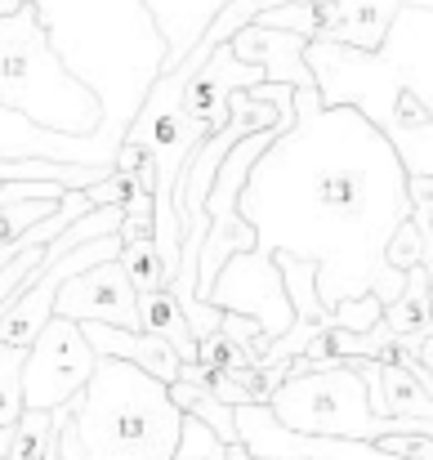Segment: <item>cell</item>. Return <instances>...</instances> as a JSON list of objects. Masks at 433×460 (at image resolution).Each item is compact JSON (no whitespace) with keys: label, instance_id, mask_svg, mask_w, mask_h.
<instances>
[{"label":"cell","instance_id":"6da1fadb","mask_svg":"<svg viewBox=\"0 0 433 460\" xmlns=\"http://www.w3.org/2000/svg\"><path fill=\"white\" fill-rule=\"evenodd\" d=\"M67 411L81 460H170L183 429L170 389L112 358H99L90 385Z\"/></svg>","mask_w":433,"mask_h":460},{"label":"cell","instance_id":"7a4b0ae2","mask_svg":"<svg viewBox=\"0 0 433 460\" xmlns=\"http://www.w3.org/2000/svg\"><path fill=\"white\" fill-rule=\"evenodd\" d=\"M287 130H264V135H251L242 144H233V153L224 156V165L215 170V183L206 192V242H201V255H197V300L206 305L219 269L233 260V255H251L255 251V228L242 219L237 210V197L255 170V161L269 153Z\"/></svg>","mask_w":433,"mask_h":460},{"label":"cell","instance_id":"3957f363","mask_svg":"<svg viewBox=\"0 0 433 460\" xmlns=\"http://www.w3.org/2000/svg\"><path fill=\"white\" fill-rule=\"evenodd\" d=\"M99 358L85 344L81 326L67 317H49L22 362V411H58L81 398Z\"/></svg>","mask_w":433,"mask_h":460},{"label":"cell","instance_id":"277c9868","mask_svg":"<svg viewBox=\"0 0 433 460\" xmlns=\"http://www.w3.org/2000/svg\"><path fill=\"white\" fill-rule=\"evenodd\" d=\"M54 317H67L76 326L99 322V326H117V331H144L139 326V296L117 260L94 264L81 278H72L54 300Z\"/></svg>","mask_w":433,"mask_h":460},{"label":"cell","instance_id":"5b68a950","mask_svg":"<svg viewBox=\"0 0 433 460\" xmlns=\"http://www.w3.org/2000/svg\"><path fill=\"white\" fill-rule=\"evenodd\" d=\"M233 425H237V447L255 460H398L367 447V443H331V438L287 434L269 416V407H237Z\"/></svg>","mask_w":433,"mask_h":460},{"label":"cell","instance_id":"8992f818","mask_svg":"<svg viewBox=\"0 0 433 460\" xmlns=\"http://www.w3.org/2000/svg\"><path fill=\"white\" fill-rule=\"evenodd\" d=\"M85 344L94 349V358H112V362H126V367H139L144 376H152L156 385H179V353L161 340V335H147V331H117V326H99V322H85L81 326Z\"/></svg>","mask_w":433,"mask_h":460},{"label":"cell","instance_id":"52a82bcc","mask_svg":"<svg viewBox=\"0 0 433 460\" xmlns=\"http://www.w3.org/2000/svg\"><path fill=\"white\" fill-rule=\"evenodd\" d=\"M380 322H384L398 340H411V344L433 340V282H429V273H425V264H411V269H407L402 296L384 308Z\"/></svg>","mask_w":433,"mask_h":460},{"label":"cell","instance_id":"ba28073f","mask_svg":"<svg viewBox=\"0 0 433 460\" xmlns=\"http://www.w3.org/2000/svg\"><path fill=\"white\" fill-rule=\"evenodd\" d=\"M139 326H144L147 335H161L179 353V362H197V335H192L188 317L179 313L170 291H156V296L139 300Z\"/></svg>","mask_w":433,"mask_h":460},{"label":"cell","instance_id":"9c48e42d","mask_svg":"<svg viewBox=\"0 0 433 460\" xmlns=\"http://www.w3.org/2000/svg\"><path fill=\"white\" fill-rule=\"evenodd\" d=\"M170 402L179 407V416H188V420H201L224 447H237V425H233V407H224V402H215V394H206L201 385H188V380H179V385H170Z\"/></svg>","mask_w":433,"mask_h":460},{"label":"cell","instance_id":"30bf717a","mask_svg":"<svg viewBox=\"0 0 433 460\" xmlns=\"http://www.w3.org/2000/svg\"><path fill=\"white\" fill-rule=\"evenodd\" d=\"M117 264H121V273L130 278V287H135L139 300H144V296H156V291H170V273H165V264H161L152 237H126Z\"/></svg>","mask_w":433,"mask_h":460},{"label":"cell","instance_id":"8fae6325","mask_svg":"<svg viewBox=\"0 0 433 460\" xmlns=\"http://www.w3.org/2000/svg\"><path fill=\"white\" fill-rule=\"evenodd\" d=\"M58 420H63V407L58 411H22V420L13 425V443H9V456L4 460H45L54 438H58Z\"/></svg>","mask_w":433,"mask_h":460},{"label":"cell","instance_id":"7c38bea8","mask_svg":"<svg viewBox=\"0 0 433 460\" xmlns=\"http://www.w3.org/2000/svg\"><path fill=\"white\" fill-rule=\"evenodd\" d=\"M22 349H0V429L22 420Z\"/></svg>","mask_w":433,"mask_h":460},{"label":"cell","instance_id":"4fadbf2b","mask_svg":"<svg viewBox=\"0 0 433 460\" xmlns=\"http://www.w3.org/2000/svg\"><path fill=\"white\" fill-rule=\"evenodd\" d=\"M170 460H228V447L201 425V420H188L183 416V429H179V447Z\"/></svg>","mask_w":433,"mask_h":460},{"label":"cell","instance_id":"5bb4252c","mask_svg":"<svg viewBox=\"0 0 433 460\" xmlns=\"http://www.w3.org/2000/svg\"><path fill=\"white\" fill-rule=\"evenodd\" d=\"M58 460H81V447H76V434H72V411L63 407V425H58Z\"/></svg>","mask_w":433,"mask_h":460},{"label":"cell","instance_id":"9a60e30c","mask_svg":"<svg viewBox=\"0 0 433 460\" xmlns=\"http://www.w3.org/2000/svg\"><path fill=\"white\" fill-rule=\"evenodd\" d=\"M416 358H420V367L429 371V380H433V340H425V344H420V353H416Z\"/></svg>","mask_w":433,"mask_h":460},{"label":"cell","instance_id":"2e32d148","mask_svg":"<svg viewBox=\"0 0 433 460\" xmlns=\"http://www.w3.org/2000/svg\"><path fill=\"white\" fill-rule=\"evenodd\" d=\"M9 443H13V429H0V456H9Z\"/></svg>","mask_w":433,"mask_h":460},{"label":"cell","instance_id":"e0dca14e","mask_svg":"<svg viewBox=\"0 0 433 460\" xmlns=\"http://www.w3.org/2000/svg\"><path fill=\"white\" fill-rule=\"evenodd\" d=\"M0 460H4V456H0Z\"/></svg>","mask_w":433,"mask_h":460}]
</instances>
